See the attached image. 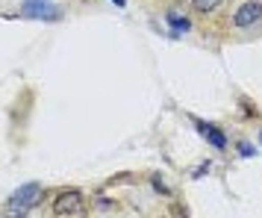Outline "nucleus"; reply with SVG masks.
Returning a JSON list of instances; mask_svg holds the SVG:
<instances>
[{"mask_svg":"<svg viewBox=\"0 0 262 218\" xmlns=\"http://www.w3.org/2000/svg\"><path fill=\"white\" fill-rule=\"evenodd\" d=\"M262 21V0H245L233 12V27L236 30H248V27Z\"/></svg>","mask_w":262,"mask_h":218,"instance_id":"4","label":"nucleus"},{"mask_svg":"<svg viewBox=\"0 0 262 218\" xmlns=\"http://www.w3.org/2000/svg\"><path fill=\"white\" fill-rule=\"evenodd\" d=\"M21 15L24 18H36V21H59L62 9L53 6V3H48V0H24Z\"/></svg>","mask_w":262,"mask_h":218,"instance_id":"3","label":"nucleus"},{"mask_svg":"<svg viewBox=\"0 0 262 218\" xmlns=\"http://www.w3.org/2000/svg\"><path fill=\"white\" fill-rule=\"evenodd\" d=\"M168 21L177 27V30H189V21H186L183 15H177V12H168Z\"/></svg>","mask_w":262,"mask_h":218,"instance_id":"7","label":"nucleus"},{"mask_svg":"<svg viewBox=\"0 0 262 218\" xmlns=\"http://www.w3.org/2000/svg\"><path fill=\"white\" fill-rule=\"evenodd\" d=\"M38 201H41V186L38 183H27L21 189H15V194L6 201V209H9V215H24L27 209H33Z\"/></svg>","mask_w":262,"mask_h":218,"instance_id":"1","label":"nucleus"},{"mask_svg":"<svg viewBox=\"0 0 262 218\" xmlns=\"http://www.w3.org/2000/svg\"><path fill=\"white\" fill-rule=\"evenodd\" d=\"M238 154H242V157H253V147L250 145H238Z\"/></svg>","mask_w":262,"mask_h":218,"instance_id":"8","label":"nucleus"},{"mask_svg":"<svg viewBox=\"0 0 262 218\" xmlns=\"http://www.w3.org/2000/svg\"><path fill=\"white\" fill-rule=\"evenodd\" d=\"M112 3H115V6H124V3H127V0H112Z\"/></svg>","mask_w":262,"mask_h":218,"instance_id":"9","label":"nucleus"},{"mask_svg":"<svg viewBox=\"0 0 262 218\" xmlns=\"http://www.w3.org/2000/svg\"><path fill=\"white\" fill-rule=\"evenodd\" d=\"M224 0H191V9L194 12H215Z\"/></svg>","mask_w":262,"mask_h":218,"instance_id":"6","label":"nucleus"},{"mask_svg":"<svg viewBox=\"0 0 262 218\" xmlns=\"http://www.w3.org/2000/svg\"><path fill=\"white\" fill-rule=\"evenodd\" d=\"M9 218H27V215H9Z\"/></svg>","mask_w":262,"mask_h":218,"instance_id":"10","label":"nucleus"},{"mask_svg":"<svg viewBox=\"0 0 262 218\" xmlns=\"http://www.w3.org/2000/svg\"><path fill=\"white\" fill-rule=\"evenodd\" d=\"M198 133L209 142L212 147H227V139H224V133L215 127V124H203V121H198Z\"/></svg>","mask_w":262,"mask_h":218,"instance_id":"5","label":"nucleus"},{"mask_svg":"<svg viewBox=\"0 0 262 218\" xmlns=\"http://www.w3.org/2000/svg\"><path fill=\"white\" fill-rule=\"evenodd\" d=\"M53 212L59 218H77L85 212V201H83V192H77V189H71V192H62L59 198H56V204H53Z\"/></svg>","mask_w":262,"mask_h":218,"instance_id":"2","label":"nucleus"}]
</instances>
